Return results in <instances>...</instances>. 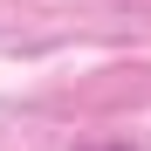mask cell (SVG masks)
I'll use <instances>...</instances> for the list:
<instances>
[{
	"label": "cell",
	"instance_id": "1",
	"mask_svg": "<svg viewBox=\"0 0 151 151\" xmlns=\"http://www.w3.org/2000/svg\"><path fill=\"white\" fill-rule=\"evenodd\" d=\"M89 151H131V144H89Z\"/></svg>",
	"mask_w": 151,
	"mask_h": 151
}]
</instances>
